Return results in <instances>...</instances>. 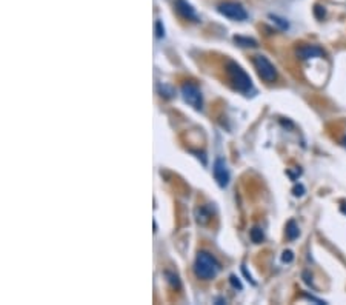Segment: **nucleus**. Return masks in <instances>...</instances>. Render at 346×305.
<instances>
[{
    "label": "nucleus",
    "instance_id": "412c9836",
    "mask_svg": "<svg viewBox=\"0 0 346 305\" xmlns=\"http://www.w3.org/2000/svg\"><path fill=\"white\" fill-rule=\"evenodd\" d=\"M340 211H341L343 215H346V203H343V205L340 207Z\"/></svg>",
    "mask_w": 346,
    "mask_h": 305
},
{
    "label": "nucleus",
    "instance_id": "f3484780",
    "mask_svg": "<svg viewBox=\"0 0 346 305\" xmlns=\"http://www.w3.org/2000/svg\"><path fill=\"white\" fill-rule=\"evenodd\" d=\"M314 14H316V17H317L319 20H323V17H325V14H326L325 7H322V5H316V7H314Z\"/></svg>",
    "mask_w": 346,
    "mask_h": 305
},
{
    "label": "nucleus",
    "instance_id": "f257e3e1",
    "mask_svg": "<svg viewBox=\"0 0 346 305\" xmlns=\"http://www.w3.org/2000/svg\"><path fill=\"white\" fill-rule=\"evenodd\" d=\"M222 267L218 261L208 251H199L197 258L194 262V273L199 279L202 281H209L214 279L220 273Z\"/></svg>",
    "mask_w": 346,
    "mask_h": 305
},
{
    "label": "nucleus",
    "instance_id": "2eb2a0df",
    "mask_svg": "<svg viewBox=\"0 0 346 305\" xmlns=\"http://www.w3.org/2000/svg\"><path fill=\"white\" fill-rule=\"evenodd\" d=\"M269 19H271L275 25H278V28H280V29H288V26H290L285 19H281V17H278V16H272V14H271V16H269Z\"/></svg>",
    "mask_w": 346,
    "mask_h": 305
},
{
    "label": "nucleus",
    "instance_id": "0eeeda50",
    "mask_svg": "<svg viewBox=\"0 0 346 305\" xmlns=\"http://www.w3.org/2000/svg\"><path fill=\"white\" fill-rule=\"evenodd\" d=\"M296 56L300 60H309V59H316V57H323L325 51L317 45H302L296 49Z\"/></svg>",
    "mask_w": 346,
    "mask_h": 305
},
{
    "label": "nucleus",
    "instance_id": "6ab92c4d",
    "mask_svg": "<svg viewBox=\"0 0 346 305\" xmlns=\"http://www.w3.org/2000/svg\"><path fill=\"white\" fill-rule=\"evenodd\" d=\"M229 282H231V285H233L234 288H237V290H242L243 288V285H242V282H240V279L237 278V276H229Z\"/></svg>",
    "mask_w": 346,
    "mask_h": 305
},
{
    "label": "nucleus",
    "instance_id": "9d476101",
    "mask_svg": "<svg viewBox=\"0 0 346 305\" xmlns=\"http://www.w3.org/2000/svg\"><path fill=\"white\" fill-rule=\"evenodd\" d=\"M299 234H300V231H299V227H297V224L294 221H290L286 224V237L288 239L294 240V239L299 237Z\"/></svg>",
    "mask_w": 346,
    "mask_h": 305
},
{
    "label": "nucleus",
    "instance_id": "4468645a",
    "mask_svg": "<svg viewBox=\"0 0 346 305\" xmlns=\"http://www.w3.org/2000/svg\"><path fill=\"white\" fill-rule=\"evenodd\" d=\"M159 93H160V96L165 97V99H171L172 96H174V89H172L171 86H168V85H160Z\"/></svg>",
    "mask_w": 346,
    "mask_h": 305
},
{
    "label": "nucleus",
    "instance_id": "a211bd4d",
    "mask_svg": "<svg viewBox=\"0 0 346 305\" xmlns=\"http://www.w3.org/2000/svg\"><path fill=\"white\" fill-rule=\"evenodd\" d=\"M155 36H157L159 39L165 37V26H163V23H162L160 20L155 22Z\"/></svg>",
    "mask_w": 346,
    "mask_h": 305
},
{
    "label": "nucleus",
    "instance_id": "6e6552de",
    "mask_svg": "<svg viewBox=\"0 0 346 305\" xmlns=\"http://www.w3.org/2000/svg\"><path fill=\"white\" fill-rule=\"evenodd\" d=\"M176 10L183 19L191 20V22H199V16H197L196 10L193 8V5L188 4V0H176Z\"/></svg>",
    "mask_w": 346,
    "mask_h": 305
},
{
    "label": "nucleus",
    "instance_id": "423d86ee",
    "mask_svg": "<svg viewBox=\"0 0 346 305\" xmlns=\"http://www.w3.org/2000/svg\"><path fill=\"white\" fill-rule=\"evenodd\" d=\"M212 173H214V179H215V182L218 184V187L225 188V187L229 184V170H228L226 162H225L222 158L215 159Z\"/></svg>",
    "mask_w": 346,
    "mask_h": 305
},
{
    "label": "nucleus",
    "instance_id": "ddd939ff",
    "mask_svg": "<svg viewBox=\"0 0 346 305\" xmlns=\"http://www.w3.org/2000/svg\"><path fill=\"white\" fill-rule=\"evenodd\" d=\"M165 276L168 278V282L174 287V288H180V281H179V276L174 274V273H171V271H166Z\"/></svg>",
    "mask_w": 346,
    "mask_h": 305
},
{
    "label": "nucleus",
    "instance_id": "1a4fd4ad",
    "mask_svg": "<svg viewBox=\"0 0 346 305\" xmlns=\"http://www.w3.org/2000/svg\"><path fill=\"white\" fill-rule=\"evenodd\" d=\"M209 219H211V210L208 207L202 205V207H197L196 208V221L199 224L205 225V224L209 222Z\"/></svg>",
    "mask_w": 346,
    "mask_h": 305
},
{
    "label": "nucleus",
    "instance_id": "f8f14e48",
    "mask_svg": "<svg viewBox=\"0 0 346 305\" xmlns=\"http://www.w3.org/2000/svg\"><path fill=\"white\" fill-rule=\"evenodd\" d=\"M249 236H251V240H253L254 243H262V242L265 240L263 230H262V228H259V227H254V228L251 230Z\"/></svg>",
    "mask_w": 346,
    "mask_h": 305
},
{
    "label": "nucleus",
    "instance_id": "9b49d317",
    "mask_svg": "<svg viewBox=\"0 0 346 305\" xmlns=\"http://www.w3.org/2000/svg\"><path fill=\"white\" fill-rule=\"evenodd\" d=\"M234 42L239 46H246V48H256L257 46V40L251 39V37H243V36H234Z\"/></svg>",
    "mask_w": 346,
    "mask_h": 305
},
{
    "label": "nucleus",
    "instance_id": "39448f33",
    "mask_svg": "<svg viewBox=\"0 0 346 305\" xmlns=\"http://www.w3.org/2000/svg\"><path fill=\"white\" fill-rule=\"evenodd\" d=\"M218 13L231 20H237V22H243L248 19V13L246 10L236 2H225L222 5H218Z\"/></svg>",
    "mask_w": 346,
    "mask_h": 305
},
{
    "label": "nucleus",
    "instance_id": "20e7f679",
    "mask_svg": "<svg viewBox=\"0 0 346 305\" xmlns=\"http://www.w3.org/2000/svg\"><path fill=\"white\" fill-rule=\"evenodd\" d=\"M182 97L188 105H191L194 110H202L203 107V97L197 85L186 82L182 85Z\"/></svg>",
    "mask_w": 346,
    "mask_h": 305
},
{
    "label": "nucleus",
    "instance_id": "f03ea898",
    "mask_svg": "<svg viewBox=\"0 0 346 305\" xmlns=\"http://www.w3.org/2000/svg\"><path fill=\"white\" fill-rule=\"evenodd\" d=\"M226 74L233 83L234 89L245 96H253L254 94V85L251 77L246 74V71L236 62H228L226 64Z\"/></svg>",
    "mask_w": 346,
    "mask_h": 305
},
{
    "label": "nucleus",
    "instance_id": "dca6fc26",
    "mask_svg": "<svg viewBox=\"0 0 346 305\" xmlns=\"http://www.w3.org/2000/svg\"><path fill=\"white\" fill-rule=\"evenodd\" d=\"M281 261H283L285 264L293 262V261H294V253H293L291 250H285L283 254H281Z\"/></svg>",
    "mask_w": 346,
    "mask_h": 305
},
{
    "label": "nucleus",
    "instance_id": "aec40b11",
    "mask_svg": "<svg viewBox=\"0 0 346 305\" xmlns=\"http://www.w3.org/2000/svg\"><path fill=\"white\" fill-rule=\"evenodd\" d=\"M293 194H294L296 197H300V196H303V194H305V187H303L302 184L296 185V187L293 188Z\"/></svg>",
    "mask_w": 346,
    "mask_h": 305
},
{
    "label": "nucleus",
    "instance_id": "7ed1b4c3",
    "mask_svg": "<svg viewBox=\"0 0 346 305\" xmlns=\"http://www.w3.org/2000/svg\"><path fill=\"white\" fill-rule=\"evenodd\" d=\"M253 64H254V68L257 70L259 77L263 82H266V83L275 82V79H277V70H275V67L265 56H262V54L254 56L253 57Z\"/></svg>",
    "mask_w": 346,
    "mask_h": 305
},
{
    "label": "nucleus",
    "instance_id": "4be33fe9",
    "mask_svg": "<svg viewBox=\"0 0 346 305\" xmlns=\"http://www.w3.org/2000/svg\"><path fill=\"white\" fill-rule=\"evenodd\" d=\"M343 143H344V145H346V137H344V139H343Z\"/></svg>",
    "mask_w": 346,
    "mask_h": 305
}]
</instances>
